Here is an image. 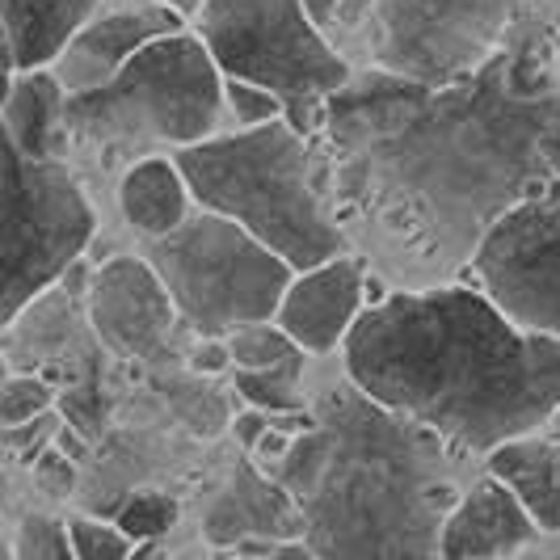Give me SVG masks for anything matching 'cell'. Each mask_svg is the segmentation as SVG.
<instances>
[{"mask_svg":"<svg viewBox=\"0 0 560 560\" xmlns=\"http://www.w3.org/2000/svg\"><path fill=\"white\" fill-rule=\"evenodd\" d=\"M316 161L371 275L451 282L510 207L560 177V89L518 93L505 47L451 81L354 72L320 110Z\"/></svg>","mask_w":560,"mask_h":560,"instance_id":"obj_1","label":"cell"},{"mask_svg":"<svg viewBox=\"0 0 560 560\" xmlns=\"http://www.w3.org/2000/svg\"><path fill=\"white\" fill-rule=\"evenodd\" d=\"M341 371L468 459L544 430L560 405V337L523 329L464 279L366 304L341 341Z\"/></svg>","mask_w":560,"mask_h":560,"instance_id":"obj_2","label":"cell"},{"mask_svg":"<svg viewBox=\"0 0 560 560\" xmlns=\"http://www.w3.org/2000/svg\"><path fill=\"white\" fill-rule=\"evenodd\" d=\"M468 455L346 375L320 388L312 425L266 472L291 493L312 557H439Z\"/></svg>","mask_w":560,"mask_h":560,"instance_id":"obj_3","label":"cell"},{"mask_svg":"<svg viewBox=\"0 0 560 560\" xmlns=\"http://www.w3.org/2000/svg\"><path fill=\"white\" fill-rule=\"evenodd\" d=\"M195 207L220 211L275 249L291 270H308L350 249L320 186L316 140L287 118L224 127L173 152Z\"/></svg>","mask_w":560,"mask_h":560,"instance_id":"obj_4","label":"cell"},{"mask_svg":"<svg viewBox=\"0 0 560 560\" xmlns=\"http://www.w3.org/2000/svg\"><path fill=\"white\" fill-rule=\"evenodd\" d=\"M224 72L190 26L143 43L106 84L68 93L63 136L102 165H131L224 131Z\"/></svg>","mask_w":560,"mask_h":560,"instance_id":"obj_5","label":"cell"},{"mask_svg":"<svg viewBox=\"0 0 560 560\" xmlns=\"http://www.w3.org/2000/svg\"><path fill=\"white\" fill-rule=\"evenodd\" d=\"M190 30L224 77L270 89L282 118L308 140L320 131L325 102L354 77V63L312 22L304 0H202Z\"/></svg>","mask_w":560,"mask_h":560,"instance_id":"obj_6","label":"cell"},{"mask_svg":"<svg viewBox=\"0 0 560 560\" xmlns=\"http://www.w3.org/2000/svg\"><path fill=\"white\" fill-rule=\"evenodd\" d=\"M148 266L165 282L177 320L198 337H228L249 320H275L291 266L220 211L195 207L182 224L148 241Z\"/></svg>","mask_w":560,"mask_h":560,"instance_id":"obj_7","label":"cell"},{"mask_svg":"<svg viewBox=\"0 0 560 560\" xmlns=\"http://www.w3.org/2000/svg\"><path fill=\"white\" fill-rule=\"evenodd\" d=\"M97 207L59 156H26L0 127V334L89 253Z\"/></svg>","mask_w":560,"mask_h":560,"instance_id":"obj_8","label":"cell"},{"mask_svg":"<svg viewBox=\"0 0 560 560\" xmlns=\"http://www.w3.org/2000/svg\"><path fill=\"white\" fill-rule=\"evenodd\" d=\"M518 0H375L354 43L371 68L409 81H451L502 47Z\"/></svg>","mask_w":560,"mask_h":560,"instance_id":"obj_9","label":"cell"},{"mask_svg":"<svg viewBox=\"0 0 560 560\" xmlns=\"http://www.w3.org/2000/svg\"><path fill=\"white\" fill-rule=\"evenodd\" d=\"M472 275L510 320L560 337V177L485 232Z\"/></svg>","mask_w":560,"mask_h":560,"instance_id":"obj_10","label":"cell"},{"mask_svg":"<svg viewBox=\"0 0 560 560\" xmlns=\"http://www.w3.org/2000/svg\"><path fill=\"white\" fill-rule=\"evenodd\" d=\"M84 316L97 341L118 359H152L177 325V308L165 282L143 253L106 257L84 291Z\"/></svg>","mask_w":560,"mask_h":560,"instance_id":"obj_11","label":"cell"},{"mask_svg":"<svg viewBox=\"0 0 560 560\" xmlns=\"http://www.w3.org/2000/svg\"><path fill=\"white\" fill-rule=\"evenodd\" d=\"M366 308V261L354 249L295 270L282 291L275 320L304 354L325 359L337 354L350 325Z\"/></svg>","mask_w":560,"mask_h":560,"instance_id":"obj_12","label":"cell"},{"mask_svg":"<svg viewBox=\"0 0 560 560\" xmlns=\"http://www.w3.org/2000/svg\"><path fill=\"white\" fill-rule=\"evenodd\" d=\"M182 26H190V18L177 13L165 0H118V9H97L68 38V47L56 56L51 72L59 77L63 93L97 89V84L110 81L143 43Z\"/></svg>","mask_w":560,"mask_h":560,"instance_id":"obj_13","label":"cell"},{"mask_svg":"<svg viewBox=\"0 0 560 560\" xmlns=\"http://www.w3.org/2000/svg\"><path fill=\"white\" fill-rule=\"evenodd\" d=\"M535 539H539V527L532 523L527 505L514 498L505 480L485 472L468 480L447 510L439 532V557H518V552H532Z\"/></svg>","mask_w":560,"mask_h":560,"instance_id":"obj_14","label":"cell"},{"mask_svg":"<svg viewBox=\"0 0 560 560\" xmlns=\"http://www.w3.org/2000/svg\"><path fill=\"white\" fill-rule=\"evenodd\" d=\"M485 472L514 489L539 535H560V439L539 430L505 439L485 455Z\"/></svg>","mask_w":560,"mask_h":560,"instance_id":"obj_15","label":"cell"},{"mask_svg":"<svg viewBox=\"0 0 560 560\" xmlns=\"http://www.w3.org/2000/svg\"><path fill=\"white\" fill-rule=\"evenodd\" d=\"M118 211H122L127 228L143 241H156V236L173 232L195 211L190 186H186L182 168L173 161V152H152V156H140V161L122 168Z\"/></svg>","mask_w":560,"mask_h":560,"instance_id":"obj_16","label":"cell"},{"mask_svg":"<svg viewBox=\"0 0 560 560\" xmlns=\"http://www.w3.org/2000/svg\"><path fill=\"white\" fill-rule=\"evenodd\" d=\"M253 532L287 535V532H304V523H300V510H295L291 493L282 489L279 480L266 477L253 464H241L236 477H232V489L207 514V535L215 544L232 548L241 535H253Z\"/></svg>","mask_w":560,"mask_h":560,"instance_id":"obj_17","label":"cell"},{"mask_svg":"<svg viewBox=\"0 0 560 560\" xmlns=\"http://www.w3.org/2000/svg\"><path fill=\"white\" fill-rule=\"evenodd\" d=\"M102 9V0H0L13 68H51L68 38Z\"/></svg>","mask_w":560,"mask_h":560,"instance_id":"obj_18","label":"cell"},{"mask_svg":"<svg viewBox=\"0 0 560 560\" xmlns=\"http://www.w3.org/2000/svg\"><path fill=\"white\" fill-rule=\"evenodd\" d=\"M63 102H68V93L51 68L13 72L9 93L0 102V127L26 156H59V148L68 143Z\"/></svg>","mask_w":560,"mask_h":560,"instance_id":"obj_19","label":"cell"},{"mask_svg":"<svg viewBox=\"0 0 560 560\" xmlns=\"http://www.w3.org/2000/svg\"><path fill=\"white\" fill-rule=\"evenodd\" d=\"M304 350L287 354L282 363L261 366V371H236V393L245 396V405H257L266 413H291V409H308L304 405Z\"/></svg>","mask_w":560,"mask_h":560,"instance_id":"obj_20","label":"cell"},{"mask_svg":"<svg viewBox=\"0 0 560 560\" xmlns=\"http://www.w3.org/2000/svg\"><path fill=\"white\" fill-rule=\"evenodd\" d=\"M224 341H228L232 371H261V366L282 363L287 354H295V350H300L291 337L282 334L279 320H249V325L232 329Z\"/></svg>","mask_w":560,"mask_h":560,"instance_id":"obj_21","label":"cell"},{"mask_svg":"<svg viewBox=\"0 0 560 560\" xmlns=\"http://www.w3.org/2000/svg\"><path fill=\"white\" fill-rule=\"evenodd\" d=\"M68 539L77 560H122L136 557V539L122 532L114 518H93V514H72L68 518Z\"/></svg>","mask_w":560,"mask_h":560,"instance_id":"obj_22","label":"cell"},{"mask_svg":"<svg viewBox=\"0 0 560 560\" xmlns=\"http://www.w3.org/2000/svg\"><path fill=\"white\" fill-rule=\"evenodd\" d=\"M114 523L131 535L136 544H156V535H165L177 523V502L168 493H136L131 502L114 514Z\"/></svg>","mask_w":560,"mask_h":560,"instance_id":"obj_23","label":"cell"},{"mask_svg":"<svg viewBox=\"0 0 560 560\" xmlns=\"http://www.w3.org/2000/svg\"><path fill=\"white\" fill-rule=\"evenodd\" d=\"M224 118L228 127H261L270 118H282V102L261 84L224 77Z\"/></svg>","mask_w":560,"mask_h":560,"instance_id":"obj_24","label":"cell"},{"mask_svg":"<svg viewBox=\"0 0 560 560\" xmlns=\"http://www.w3.org/2000/svg\"><path fill=\"white\" fill-rule=\"evenodd\" d=\"M51 384L47 380H38V375H9V380H0V425L9 430V425H26L30 418H38V413H47L51 409Z\"/></svg>","mask_w":560,"mask_h":560,"instance_id":"obj_25","label":"cell"},{"mask_svg":"<svg viewBox=\"0 0 560 560\" xmlns=\"http://www.w3.org/2000/svg\"><path fill=\"white\" fill-rule=\"evenodd\" d=\"M13 552L22 560H68L72 557L68 523H59L51 514H30V518H22V532H18Z\"/></svg>","mask_w":560,"mask_h":560,"instance_id":"obj_26","label":"cell"},{"mask_svg":"<svg viewBox=\"0 0 560 560\" xmlns=\"http://www.w3.org/2000/svg\"><path fill=\"white\" fill-rule=\"evenodd\" d=\"M77 459H68L59 447H47L43 459H34V477H38V489L51 493V498H68L72 485H77Z\"/></svg>","mask_w":560,"mask_h":560,"instance_id":"obj_27","label":"cell"},{"mask_svg":"<svg viewBox=\"0 0 560 560\" xmlns=\"http://www.w3.org/2000/svg\"><path fill=\"white\" fill-rule=\"evenodd\" d=\"M190 366L202 371V375H220V371H228L232 359H228L224 337H198V350L190 354Z\"/></svg>","mask_w":560,"mask_h":560,"instance_id":"obj_28","label":"cell"},{"mask_svg":"<svg viewBox=\"0 0 560 560\" xmlns=\"http://www.w3.org/2000/svg\"><path fill=\"white\" fill-rule=\"evenodd\" d=\"M371 4H375V0H341V9H337V30H334L337 47H341V43H350V38L363 30Z\"/></svg>","mask_w":560,"mask_h":560,"instance_id":"obj_29","label":"cell"},{"mask_svg":"<svg viewBox=\"0 0 560 560\" xmlns=\"http://www.w3.org/2000/svg\"><path fill=\"white\" fill-rule=\"evenodd\" d=\"M266 425H270V413H266V409H257V405H249V409H241V413H236L232 434H236V443H241V447L253 451V443L266 434Z\"/></svg>","mask_w":560,"mask_h":560,"instance_id":"obj_30","label":"cell"},{"mask_svg":"<svg viewBox=\"0 0 560 560\" xmlns=\"http://www.w3.org/2000/svg\"><path fill=\"white\" fill-rule=\"evenodd\" d=\"M304 9H308V18L316 26L325 30L329 38H334L337 30V9H341V0H304Z\"/></svg>","mask_w":560,"mask_h":560,"instance_id":"obj_31","label":"cell"},{"mask_svg":"<svg viewBox=\"0 0 560 560\" xmlns=\"http://www.w3.org/2000/svg\"><path fill=\"white\" fill-rule=\"evenodd\" d=\"M13 47H9V34H4V22H0V102L9 93V81H13Z\"/></svg>","mask_w":560,"mask_h":560,"instance_id":"obj_32","label":"cell"},{"mask_svg":"<svg viewBox=\"0 0 560 560\" xmlns=\"http://www.w3.org/2000/svg\"><path fill=\"white\" fill-rule=\"evenodd\" d=\"M165 4H173V9H177V13H186V18H195L202 0H165Z\"/></svg>","mask_w":560,"mask_h":560,"instance_id":"obj_33","label":"cell"},{"mask_svg":"<svg viewBox=\"0 0 560 560\" xmlns=\"http://www.w3.org/2000/svg\"><path fill=\"white\" fill-rule=\"evenodd\" d=\"M544 430H548L552 439H560V405H557V409H552V418L544 421Z\"/></svg>","mask_w":560,"mask_h":560,"instance_id":"obj_34","label":"cell"}]
</instances>
